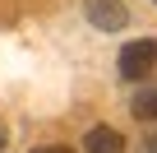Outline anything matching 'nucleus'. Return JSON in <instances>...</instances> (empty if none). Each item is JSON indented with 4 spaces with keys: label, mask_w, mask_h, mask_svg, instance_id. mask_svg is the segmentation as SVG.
<instances>
[{
    "label": "nucleus",
    "mask_w": 157,
    "mask_h": 153,
    "mask_svg": "<svg viewBox=\"0 0 157 153\" xmlns=\"http://www.w3.org/2000/svg\"><path fill=\"white\" fill-rule=\"evenodd\" d=\"M120 74L125 79H148V74H157V37H139L120 51Z\"/></svg>",
    "instance_id": "1"
},
{
    "label": "nucleus",
    "mask_w": 157,
    "mask_h": 153,
    "mask_svg": "<svg viewBox=\"0 0 157 153\" xmlns=\"http://www.w3.org/2000/svg\"><path fill=\"white\" fill-rule=\"evenodd\" d=\"M83 153H125V139L111 125H93L88 139H83Z\"/></svg>",
    "instance_id": "3"
},
{
    "label": "nucleus",
    "mask_w": 157,
    "mask_h": 153,
    "mask_svg": "<svg viewBox=\"0 0 157 153\" xmlns=\"http://www.w3.org/2000/svg\"><path fill=\"white\" fill-rule=\"evenodd\" d=\"M129 111H134L139 121H157V88H143V93L129 102Z\"/></svg>",
    "instance_id": "4"
},
{
    "label": "nucleus",
    "mask_w": 157,
    "mask_h": 153,
    "mask_svg": "<svg viewBox=\"0 0 157 153\" xmlns=\"http://www.w3.org/2000/svg\"><path fill=\"white\" fill-rule=\"evenodd\" d=\"M33 153H74L69 144H42V148H33Z\"/></svg>",
    "instance_id": "6"
},
{
    "label": "nucleus",
    "mask_w": 157,
    "mask_h": 153,
    "mask_svg": "<svg viewBox=\"0 0 157 153\" xmlns=\"http://www.w3.org/2000/svg\"><path fill=\"white\" fill-rule=\"evenodd\" d=\"M139 153H157V130H152V135H143V139H139Z\"/></svg>",
    "instance_id": "5"
},
{
    "label": "nucleus",
    "mask_w": 157,
    "mask_h": 153,
    "mask_svg": "<svg viewBox=\"0 0 157 153\" xmlns=\"http://www.w3.org/2000/svg\"><path fill=\"white\" fill-rule=\"evenodd\" d=\"M0 148H5V125H0Z\"/></svg>",
    "instance_id": "7"
},
{
    "label": "nucleus",
    "mask_w": 157,
    "mask_h": 153,
    "mask_svg": "<svg viewBox=\"0 0 157 153\" xmlns=\"http://www.w3.org/2000/svg\"><path fill=\"white\" fill-rule=\"evenodd\" d=\"M83 14H88V23L102 28V33H120V28L129 23L125 0H83Z\"/></svg>",
    "instance_id": "2"
}]
</instances>
